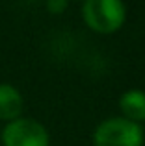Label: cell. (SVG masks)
<instances>
[{"label":"cell","instance_id":"obj_1","mask_svg":"<svg viewBox=\"0 0 145 146\" xmlns=\"http://www.w3.org/2000/svg\"><path fill=\"white\" fill-rule=\"evenodd\" d=\"M86 24L97 33H113L125 24L127 7L119 0H86L82 4Z\"/></svg>","mask_w":145,"mask_h":146},{"label":"cell","instance_id":"obj_2","mask_svg":"<svg viewBox=\"0 0 145 146\" xmlns=\"http://www.w3.org/2000/svg\"><path fill=\"white\" fill-rule=\"evenodd\" d=\"M95 146H143L142 124L130 122L123 117L106 118L93 131Z\"/></svg>","mask_w":145,"mask_h":146},{"label":"cell","instance_id":"obj_3","mask_svg":"<svg viewBox=\"0 0 145 146\" xmlns=\"http://www.w3.org/2000/svg\"><path fill=\"white\" fill-rule=\"evenodd\" d=\"M48 131L34 118H17L2 129L4 146H48Z\"/></svg>","mask_w":145,"mask_h":146},{"label":"cell","instance_id":"obj_4","mask_svg":"<svg viewBox=\"0 0 145 146\" xmlns=\"http://www.w3.org/2000/svg\"><path fill=\"white\" fill-rule=\"evenodd\" d=\"M22 94L9 83H0V120L11 122L21 118Z\"/></svg>","mask_w":145,"mask_h":146},{"label":"cell","instance_id":"obj_5","mask_svg":"<svg viewBox=\"0 0 145 146\" xmlns=\"http://www.w3.org/2000/svg\"><path fill=\"white\" fill-rule=\"evenodd\" d=\"M119 107L123 118L136 124L145 122V93L140 89H130L121 94L119 98Z\"/></svg>","mask_w":145,"mask_h":146},{"label":"cell","instance_id":"obj_6","mask_svg":"<svg viewBox=\"0 0 145 146\" xmlns=\"http://www.w3.org/2000/svg\"><path fill=\"white\" fill-rule=\"evenodd\" d=\"M65 7H67V2H65V0H52V2L47 4V9L50 11V13H54V15L62 13Z\"/></svg>","mask_w":145,"mask_h":146}]
</instances>
